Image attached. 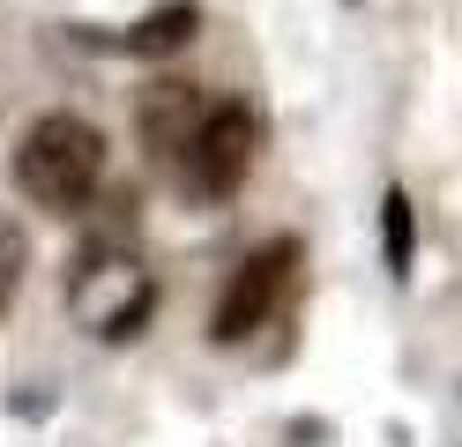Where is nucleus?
<instances>
[{
    "label": "nucleus",
    "instance_id": "nucleus-1",
    "mask_svg": "<svg viewBox=\"0 0 462 447\" xmlns=\"http://www.w3.org/2000/svg\"><path fill=\"white\" fill-rule=\"evenodd\" d=\"M105 179V135L75 112H45L15 149V187L52 217H75Z\"/></svg>",
    "mask_w": 462,
    "mask_h": 447
},
{
    "label": "nucleus",
    "instance_id": "nucleus-2",
    "mask_svg": "<svg viewBox=\"0 0 462 447\" xmlns=\"http://www.w3.org/2000/svg\"><path fill=\"white\" fill-rule=\"evenodd\" d=\"M246 164H254V112L239 98H209V112H201V127L180 157V179L201 201H231L246 187Z\"/></svg>",
    "mask_w": 462,
    "mask_h": 447
},
{
    "label": "nucleus",
    "instance_id": "nucleus-3",
    "mask_svg": "<svg viewBox=\"0 0 462 447\" xmlns=\"http://www.w3.org/2000/svg\"><path fill=\"white\" fill-rule=\"evenodd\" d=\"M291 276H299V238H269V247H254L239 268H231V284H224L217 313H209V336L217 343H246L254 328L283 306Z\"/></svg>",
    "mask_w": 462,
    "mask_h": 447
},
{
    "label": "nucleus",
    "instance_id": "nucleus-4",
    "mask_svg": "<svg viewBox=\"0 0 462 447\" xmlns=\"http://www.w3.org/2000/svg\"><path fill=\"white\" fill-rule=\"evenodd\" d=\"M201 112H209L201 82L164 75V82L142 89V142H150V157H157V164H180V157H187V142H194V127H201Z\"/></svg>",
    "mask_w": 462,
    "mask_h": 447
},
{
    "label": "nucleus",
    "instance_id": "nucleus-5",
    "mask_svg": "<svg viewBox=\"0 0 462 447\" xmlns=\"http://www.w3.org/2000/svg\"><path fill=\"white\" fill-rule=\"evenodd\" d=\"M194 30H201V8H194V0H164V8H150V15L127 30V52H134V60L187 52V45H194Z\"/></svg>",
    "mask_w": 462,
    "mask_h": 447
},
{
    "label": "nucleus",
    "instance_id": "nucleus-6",
    "mask_svg": "<svg viewBox=\"0 0 462 447\" xmlns=\"http://www.w3.org/2000/svg\"><path fill=\"white\" fill-rule=\"evenodd\" d=\"M381 231H388V268L411 276V194L402 187H388V201H381Z\"/></svg>",
    "mask_w": 462,
    "mask_h": 447
},
{
    "label": "nucleus",
    "instance_id": "nucleus-7",
    "mask_svg": "<svg viewBox=\"0 0 462 447\" xmlns=\"http://www.w3.org/2000/svg\"><path fill=\"white\" fill-rule=\"evenodd\" d=\"M15 276H23V238L0 231V313H8V298H15Z\"/></svg>",
    "mask_w": 462,
    "mask_h": 447
}]
</instances>
